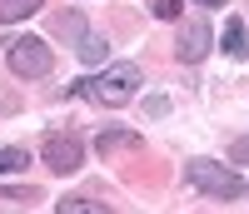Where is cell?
Here are the masks:
<instances>
[{"mask_svg":"<svg viewBox=\"0 0 249 214\" xmlns=\"http://www.w3.org/2000/svg\"><path fill=\"white\" fill-rule=\"evenodd\" d=\"M230 155H234L239 164H249V140H234V149H230Z\"/></svg>","mask_w":249,"mask_h":214,"instance_id":"cell-14","label":"cell"},{"mask_svg":"<svg viewBox=\"0 0 249 214\" xmlns=\"http://www.w3.org/2000/svg\"><path fill=\"white\" fill-rule=\"evenodd\" d=\"M179 5H184V0H155V15H160V20H175Z\"/></svg>","mask_w":249,"mask_h":214,"instance_id":"cell-13","label":"cell"},{"mask_svg":"<svg viewBox=\"0 0 249 214\" xmlns=\"http://www.w3.org/2000/svg\"><path fill=\"white\" fill-rule=\"evenodd\" d=\"M5 60H10V70L20 75V80H45L50 70H55V55H50V45L40 35H20L15 45L5 50Z\"/></svg>","mask_w":249,"mask_h":214,"instance_id":"cell-3","label":"cell"},{"mask_svg":"<svg viewBox=\"0 0 249 214\" xmlns=\"http://www.w3.org/2000/svg\"><path fill=\"white\" fill-rule=\"evenodd\" d=\"M195 5H204V10H210V5H224V0H195Z\"/></svg>","mask_w":249,"mask_h":214,"instance_id":"cell-15","label":"cell"},{"mask_svg":"<svg viewBox=\"0 0 249 214\" xmlns=\"http://www.w3.org/2000/svg\"><path fill=\"white\" fill-rule=\"evenodd\" d=\"M224 55H244V20L239 15L224 25Z\"/></svg>","mask_w":249,"mask_h":214,"instance_id":"cell-10","label":"cell"},{"mask_svg":"<svg viewBox=\"0 0 249 214\" xmlns=\"http://www.w3.org/2000/svg\"><path fill=\"white\" fill-rule=\"evenodd\" d=\"M120 144H135V135L130 130H105L100 135V149H120Z\"/></svg>","mask_w":249,"mask_h":214,"instance_id":"cell-12","label":"cell"},{"mask_svg":"<svg viewBox=\"0 0 249 214\" xmlns=\"http://www.w3.org/2000/svg\"><path fill=\"white\" fill-rule=\"evenodd\" d=\"M184 179H190L199 195H210V199H239L244 195V179L230 164H219V160H190L184 164Z\"/></svg>","mask_w":249,"mask_h":214,"instance_id":"cell-2","label":"cell"},{"mask_svg":"<svg viewBox=\"0 0 249 214\" xmlns=\"http://www.w3.org/2000/svg\"><path fill=\"white\" fill-rule=\"evenodd\" d=\"M30 164V155H25V149H0V175H20V169H25Z\"/></svg>","mask_w":249,"mask_h":214,"instance_id":"cell-11","label":"cell"},{"mask_svg":"<svg viewBox=\"0 0 249 214\" xmlns=\"http://www.w3.org/2000/svg\"><path fill=\"white\" fill-rule=\"evenodd\" d=\"M55 214H110V209L100 204V199H80V195H75V199H60Z\"/></svg>","mask_w":249,"mask_h":214,"instance_id":"cell-8","label":"cell"},{"mask_svg":"<svg viewBox=\"0 0 249 214\" xmlns=\"http://www.w3.org/2000/svg\"><path fill=\"white\" fill-rule=\"evenodd\" d=\"M75 55L85 60V65H100V60L110 55V45H105V35H90V30H85V35L75 40Z\"/></svg>","mask_w":249,"mask_h":214,"instance_id":"cell-6","label":"cell"},{"mask_svg":"<svg viewBox=\"0 0 249 214\" xmlns=\"http://www.w3.org/2000/svg\"><path fill=\"white\" fill-rule=\"evenodd\" d=\"M45 0H0V25H15V20H30Z\"/></svg>","mask_w":249,"mask_h":214,"instance_id":"cell-7","label":"cell"},{"mask_svg":"<svg viewBox=\"0 0 249 214\" xmlns=\"http://www.w3.org/2000/svg\"><path fill=\"white\" fill-rule=\"evenodd\" d=\"M80 160H85V144H80L75 135H50L45 140V169L50 175H75Z\"/></svg>","mask_w":249,"mask_h":214,"instance_id":"cell-5","label":"cell"},{"mask_svg":"<svg viewBox=\"0 0 249 214\" xmlns=\"http://www.w3.org/2000/svg\"><path fill=\"white\" fill-rule=\"evenodd\" d=\"M70 95H85V100H100V105H130L140 95V65L135 60H120V65L100 70L95 80H75Z\"/></svg>","mask_w":249,"mask_h":214,"instance_id":"cell-1","label":"cell"},{"mask_svg":"<svg viewBox=\"0 0 249 214\" xmlns=\"http://www.w3.org/2000/svg\"><path fill=\"white\" fill-rule=\"evenodd\" d=\"M244 189H249V184H244Z\"/></svg>","mask_w":249,"mask_h":214,"instance_id":"cell-16","label":"cell"},{"mask_svg":"<svg viewBox=\"0 0 249 214\" xmlns=\"http://www.w3.org/2000/svg\"><path fill=\"white\" fill-rule=\"evenodd\" d=\"M55 30L65 35V40H80V35H85V20H80L75 10H60V15H55Z\"/></svg>","mask_w":249,"mask_h":214,"instance_id":"cell-9","label":"cell"},{"mask_svg":"<svg viewBox=\"0 0 249 214\" xmlns=\"http://www.w3.org/2000/svg\"><path fill=\"white\" fill-rule=\"evenodd\" d=\"M210 45H214V30H210V20L204 15H190L179 25V40H175V55L184 60V65H199L204 55H210Z\"/></svg>","mask_w":249,"mask_h":214,"instance_id":"cell-4","label":"cell"}]
</instances>
